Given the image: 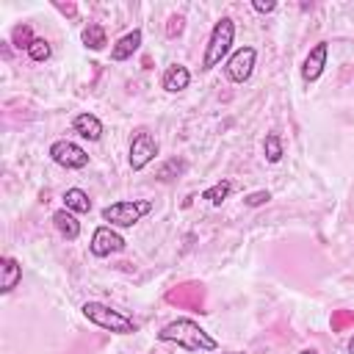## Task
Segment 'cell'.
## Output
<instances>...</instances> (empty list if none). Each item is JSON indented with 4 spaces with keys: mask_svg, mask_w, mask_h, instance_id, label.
<instances>
[{
    "mask_svg": "<svg viewBox=\"0 0 354 354\" xmlns=\"http://www.w3.org/2000/svg\"><path fill=\"white\" fill-rule=\"evenodd\" d=\"M160 343H174L185 351H218V340L205 332L194 318H174L158 332Z\"/></svg>",
    "mask_w": 354,
    "mask_h": 354,
    "instance_id": "cell-1",
    "label": "cell"
},
{
    "mask_svg": "<svg viewBox=\"0 0 354 354\" xmlns=\"http://www.w3.org/2000/svg\"><path fill=\"white\" fill-rule=\"evenodd\" d=\"M80 313H83V318L88 324H94V326H100L105 332H113V335H133L138 329L130 315H124L122 310H116V307H111L105 301H86L80 307Z\"/></svg>",
    "mask_w": 354,
    "mask_h": 354,
    "instance_id": "cell-2",
    "label": "cell"
},
{
    "mask_svg": "<svg viewBox=\"0 0 354 354\" xmlns=\"http://www.w3.org/2000/svg\"><path fill=\"white\" fill-rule=\"evenodd\" d=\"M232 41H235V22H232V17H221L210 28V36H207V44H205V53H202V69L210 72L224 58H230Z\"/></svg>",
    "mask_w": 354,
    "mask_h": 354,
    "instance_id": "cell-3",
    "label": "cell"
},
{
    "mask_svg": "<svg viewBox=\"0 0 354 354\" xmlns=\"http://www.w3.org/2000/svg\"><path fill=\"white\" fill-rule=\"evenodd\" d=\"M149 213H152V202L149 199H122V202H113V205L102 207L100 216L111 227H133Z\"/></svg>",
    "mask_w": 354,
    "mask_h": 354,
    "instance_id": "cell-4",
    "label": "cell"
},
{
    "mask_svg": "<svg viewBox=\"0 0 354 354\" xmlns=\"http://www.w3.org/2000/svg\"><path fill=\"white\" fill-rule=\"evenodd\" d=\"M158 141L149 130H136L133 138H130V149H127V160H130V169L133 171H141L147 169L155 158H158Z\"/></svg>",
    "mask_w": 354,
    "mask_h": 354,
    "instance_id": "cell-5",
    "label": "cell"
},
{
    "mask_svg": "<svg viewBox=\"0 0 354 354\" xmlns=\"http://www.w3.org/2000/svg\"><path fill=\"white\" fill-rule=\"evenodd\" d=\"M254 61H257V50H254L252 44L238 47V50L224 61V75H227V80H232V83H246V80L252 77V72H254Z\"/></svg>",
    "mask_w": 354,
    "mask_h": 354,
    "instance_id": "cell-6",
    "label": "cell"
},
{
    "mask_svg": "<svg viewBox=\"0 0 354 354\" xmlns=\"http://www.w3.org/2000/svg\"><path fill=\"white\" fill-rule=\"evenodd\" d=\"M127 246V241L116 232V227L111 224H100L94 232H91V241H88V252L94 257H111L116 252H122Z\"/></svg>",
    "mask_w": 354,
    "mask_h": 354,
    "instance_id": "cell-7",
    "label": "cell"
},
{
    "mask_svg": "<svg viewBox=\"0 0 354 354\" xmlns=\"http://www.w3.org/2000/svg\"><path fill=\"white\" fill-rule=\"evenodd\" d=\"M50 158L58 163V166H64V169H83V166H88V152L80 147V144H75V141H69V138H61V141H53L50 144Z\"/></svg>",
    "mask_w": 354,
    "mask_h": 354,
    "instance_id": "cell-8",
    "label": "cell"
},
{
    "mask_svg": "<svg viewBox=\"0 0 354 354\" xmlns=\"http://www.w3.org/2000/svg\"><path fill=\"white\" fill-rule=\"evenodd\" d=\"M326 58H329V44H326V41H318V44L304 55V61H301V80H304L307 86L315 83V80L324 75Z\"/></svg>",
    "mask_w": 354,
    "mask_h": 354,
    "instance_id": "cell-9",
    "label": "cell"
},
{
    "mask_svg": "<svg viewBox=\"0 0 354 354\" xmlns=\"http://www.w3.org/2000/svg\"><path fill=\"white\" fill-rule=\"evenodd\" d=\"M188 83H191V72H188V66H183V64H171V66H166V69H163L160 86H163L169 94L185 91V88H188Z\"/></svg>",
    "mask_w": 354,
    "mask_h": 354,
    "instance_id": "cell-10",
    "label": "cell"
},
{
    "mask_svg": "<svg viewBox=\"0 0 354 354\" xmlns=\"http://www.w3.org/2000/svg\"><path fill=\"white\" fill-rule=\"evenodd\" d=\"M72 130L80 136V138H86V141H100L102 138V133H105V127H102V122L94 116V113H77L75 119H72Z\"/></svg>",
    "mask_w": 354,
    "mask_h": 354,
    "instance_id": "cell-11",
    "label": "cell"
},
{
    "mask_svg": "<svg viewBox=\"0 0 354 354\" xmlns=\"http://www.w3.org/2000/svg\"><path fill=\"white\" fill-rule=\"evenodd\" d=\"M141 39H144L141 28H133L130 33L119 36V39H116V44L111 47V58H113V61H127L133 53H138V47H141Z\"/></svg>",
    "mask_w": 354,
    "mask_h": 354,
    "instance_id": "cell-12",
    "label": "cell"
},
{
    "mask_svg": "<svg viewBox=\"0 0 354 354\" xmlns=\"http://www.w3.org/2000/svg\"><path fill=\"white\" fill-rule=\"evenodd\" d=\"M0 274H3V279H0V293H11V290L22 282V266H19L14 257H3V260H0Z\"/></svg>",
    "mask_w": 354,
    "mask_h": 354,
    "instance_id": "cell-13",
    "label": "cell"
},
{
    "mask_svg": "<svg viewBox=\"0 0 354 354\" xmlns=\"http://www.w3.org/2000/svg\"><path fill=\"white\" fill-rule=\"evenodd\" d=\"M53 224H55V230H58L66 241H77V235H80V221L75 218V213H69L66 207H61V210L53 213Z\"/></svg>",
    "mask_w": 354,
    "mask_h": 354,
    "instance_id": "cell-14",
    "label": "cell"
},
{
    "mask_svg": "<svg viewBox=\"0 0 354 354\" xmlns=\"http://www.w3.org/2000/svg\"><path fill=\"white\" fill-rule=\"evenodd\" d=\"M64 207L69 213H88L91 210V199L83 188H66L64 191Z\"/></svg>",
    "mask_w": 354,
    "mask_h": 354,
    "instance_id": "cell-15",
    "label": "cell"
},
{
    "mask_svg": "<svg viewBox=\"0 0 354 354\" xmlns=\"http://www.w3.org/2000/svg\"><path fill=\"white\" fill-rule=\"evenodd\" d=\"M80 39H83V44L88 47V50H102L105 44H108V36H105V28L102 25H97V22H88L83 30H80Z\"/></svg>",
    "mask_w": 354,
    "mask_h": 354,
    "instance_id": "cell-16",
    "label": "cell"
},
{
    "mask_svg": "<svg viewBox=\"0 0 354 354\" xmlns=\"http://www.w3.org/2000/svg\"><path fill=\"white\" fill-rule=\"evenodd\" d=\"M230 194H232V180H218V183H213L210 188L202 191V199H207L210 205H221Z\"/></svg>",
    "mask_w": 354,
    "mask_h": 354,
    "instance_id": "cell-17",
    "label": "cell"
},
{
    "mask_svg": "<svg viewBox=\"0 0 354 354\" xmlns=\"http://www.w3.org/2000/svg\"><path fill=\"white\" fill-rule=\"evenodd\" d=\"M263 155H266L268 163H279V160H282L285 149H282V138H279L277 133H268V136H266V141H263Z\"/></svg>",
    "mask_w": 354,
    "mask_h": 354,
    "instance_id": "cell-18",
    "label": "cell"
},
{
    "mask_svg": "<svg viewBox=\"0 0 354 354\" xmlns=\"http://www.w3.org/2000/svg\"><path fill=\"white\" fill-rule=\"evenodd\" d=\"M33 30H30V25H17L14 30H11V44L17 47V50H25L28 53V47L33 44Z\"/></svg>",
    "mask_w": 354,
    "mask_h": 354,
    "instance_id": "cell-19",
    "label": "cell"
},
{
    "mask_svg": "<svg viewBox=\"0 0 354 354\" xmlns=\"http://www.w3.org/2000/svg\"><path fill=\"white\" fill-rule=\"evenodd\" d=\"M50 55H53V50H50V41L36 36V39H33V44L28 47V58H30V61H36V64H44Z\"/></svg>",
    "mask_w": 354,
    "mask_h": 354,
    "instance_id": "cell-20",
    "label": "cell"
},
{
    "mask_svg": "<svg viewBox=\"0 0 354 354\" xmlns=\"http://www.w3.org/2000/svg\"><path fill=\"white\" fill-rule=\"evenodd\" d=\"M180 171H185V160L171 158V160H166V163L158 169V180H171V177H177Z\"/></svg>",
    "mask_w": 354,
    "mask_h": 354,
    "instance_id": "cell-21",
    "label": "cell"
},
{
    "mask_svg": "<svg viewBox=\"0 0 354 354\" xmlns=\"http://www.w3.org/2000/svg\"><path fill=\"white\" fill-rule=\"evenodd\" d=\"M268 199H271V194L263 188V191H252V194H246V196H243V205H246V207H260V205H266Z\"/></svg>",
    "mask_w": 354,
    "mask_h": 354,
    "instance_id": "cell-22",
    "label": "cell"
},
{
    "mask_svg": "<svg viewBox=\"0 0 354 354\" xmlns=\"http://www.w3.org/2000/svg\"><path fill=\"white\" fill-rule=\"evenodd\" d=\"M252 8H254L257 14H271V11H277V3H274V0H254Z\"/></svg>",
    "mask_w": 354,
    "mask_h": 354,
    "instance_id": "cell-23",
    "label": "cell"
},
{
    "mask_svg": "<svg viewBox=\"0 0 354 354\" xmlns=\"http://www.w3.org/2000/svg\"><path fill=\"white\" fill-rule=\"evenodd\" d=\"M180 33H183V17H171V19H169V28H166V36L174 39V36H180Z\"/></svg>",
    "mask_w": 354,
    "mask_h": 354,
    "instance_id": "cell-24",
    "label": "cell"
},
{
    "mask_svg": "<svg viewBox=\"0 0 354 354\" xmlns=\"http://www.w3.org/2000/svg\"><path fill=\"white\" fill-rule=\"evenodd\" d=\"M346 348H348V354H354V335L348 337V343H346Z\"/></svg>",
    "mask_w": 354,
    "mask_h": 354,
    "instance_id": "cell-25",
    "label": "cell"
},
{
    "mask_svg": "<svg viewBox=\"0 0 354 354\" xmlns=\"http://www.w3.org/2000/svg\"><path fill=\"white\" fill-rule=\"evenodd\" d=\"M296 354H318L315 348H301V351H296Z\"/></svg>",
    "mask_w": 354,
    "mask_h": 354,
    "instance_id": "cell-26",
    "label": "cell"
},
{
    "mask_svg": "<svg viewBox=\"0 0 354 354\" xmlns=\"http://www.w3.org/2000/svg\"><path fill=\"white\" fill-rule=\"evenodd\" d=\"M221 354H238V351H221Z\"/></svg>",
    "mask_w": 354,
    "mask_h": 354,
    "instance_id": "cell-27",
    "label": "cell"
}]
</instances>
